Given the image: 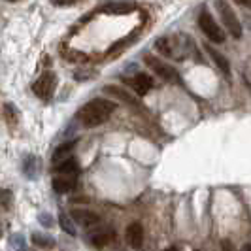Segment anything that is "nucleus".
Returning a JSON list of instances; mask_svg holds the SVG:
<instances>
[{
    "label": "nucleus",
    "instance_id": "f257e3e1",
    "mask_svg": "<svg viewBox=\"0 0 251 251\" xmlns=\"http://www.w3.org/2000/svg\"><path fill=\"white\" fill-rule=\"evenodd\" d=\"M115 110V104L106 99H95V100L87 102L79 108L77 112V119L81 121V125L87 128H95V126L102 125L110 119V115Z\"/></svg>",
    "mask_w": 251,
    "mask_h": 251
},
{
    "label": "nucleus",
    "instance_id": "f03ea898",
    "mask_svg": "<svg viewBox=\"0 0 251 251\" xmlns=\"http://www.w3.org/2000/svg\"><path fill=\"white\" fill-rule=\"evenodd\" d=\"M215 6H217V12L221 15V21L228 30V34H232L234 38H242V25H240L238 15L232 12V8L226 4L225 0H217Z\"/></svg>",
    "mask_w": 251,
    "mask_h": 251
},
{
    "label": "nucleus",
    "instance_id": "7ed1b4c3",
    "mask_svg": "<svg viewBox=\"0 0 251 251\" xmlns=\"http://www.w3.org/2000/svg\"><path fill=\"white\" fill-rule=\"evenodd\" d=\"M55 87H57V75H55V72L48 70L32 83V93L40 100H50L51 95L55 93Z\"/></svg>",
    "mask_w": 251,
    "mask_h": 251
},
{
    "label": "nucleus",
    "instance_id": "20e7f679",
    "mask_svg": "<svg viewBox=\"0 0 251 251\" xmlns=\"http://www.w3.org/2000/svg\"><path fill=\"white\" fill-rule=\"evenodd\" d=\"M199 26L201 30L206 34V38L214 44H223L225 42V32L221 30V26L215 23V19L212 17L210 12H202L199 15Z\"/></svg>",
    "mask_w": 251,
    "mask_h": 251
},
{
    "label": "nucleus",
    "instance_id": "39448f33",
    "mask_svg": "<svg viewBox=\"0 0 251 251\" xmlns=\"http://www.w3.org/2000/svg\"><path fill=\"white\" fill-rule=\"evenodd\" d=\"M144 61H146V64L150 66L151 70L155 72V74L159 75L161 79H164V81H168V83H174V81H177L179 79V75H177V72L170 66V64H164L161 59H157L155 55H146L144 57Z\"/></svg>",
    "mask_w": 251,
    "mask_h": 251
},
{
    "label": "nucleus",
    "instance_id": "423d86ee",
    "mask_svg": "<svg viewBox=\"0 0 251 251\" xmlns=\"http://www.w3.org/2000/svg\"><path fill=\"white\" fill-rule=\"evenodd\" d=\"M77 183V172H55L53 176V189L55 193H68Z\"/></svg>",
    "mask_w": 251,
    "mask_h": 251
},
{
    "label": "nucleus",
    "instance_id": "0eeeda50",
    "mask_svg": "<svg viewBox=\"0 0 251 251\" xmlns=\"http://www.w3.org/2000/svg\"><path fill=\"white\" fill-rule=\"evenodd\" d=\"M125 83L132 89L138 97H144V95L153 87V79H151V75H148V74H136V75H130V77H125Z\"/></svg>",
    "mask_w": 251,
    "mask_h": 251
},
{
    "label": "nucleus",
    "instance_id": "6e6552de",
    "mask_svg": "<svg viewBox=\"0 0 251 251\" xmlns=\"http://www.w3.org/2000/svg\"><path fill=\"white\" fill-rule=\"evenodd\" d=\"M72 215V219H74L75 223H79V225L83 226H95L100 223V215L95 214V212H89V210H79V208H75L70 212Z\"/></svg>",
    "mask_w": 251,
    "mask_h": 251
},
{
    "label": "nucleus",
    "instance_id": "1a4fd4ad",
    "mask_svg": "<svg viewBox=\"0 0 251 251\" xmlns=\"http://www.w3.org/2000/svg\"><path fill=\"white\" fill-rule=\"evenodd\" d=\"M74 150H75V140H70V142L61 144L57 150L53 151V166L64 163V161H68V159H72Z\"/></svg>",
    "mask_w": 251,
    "mask_h": 251
},
{
    "label": "nucleus",
    "instance_id": "9d476101",
    "mask_svg": "<svg viewBox=\"0 0 251 251\" xmlns=\"http://www.w3.org/2000/svg\"><path fill=\"white\" fill-rule=\"evenodd\" d=\"M125 236H126V242L132 248H140L144 244V228H142L140 223H130V225L126 226Z\"/></svg>",
    "mask_w": 251,
    "mask_h": 251
},
{
    "label": "nucleus",
    "instance_id": "9b49d317",
    "mask_svg": "<svg viewBox=\"0 0 251 251\" xmlns=\"http://www.w3.org/2000/svg\"><path fill=\"white\" fill-rule=\"evenodd\" d=\"M136 10L134 2H106L100 8V12L106 13H130Z\"/></svg>",
    "mask_w": 251,
    "mask_h": 251
},
{
    "label": "nucleus",
    "instance_id": "f8f14e48",
    "mask_svg": "<svg viewBox=\"0 0 251 251\" xmlns=\"http://www.w3.org/2000/svg\"><path fill=\"white\" fill-rule=\"evenodd\" d=\"M206 51H208V55L214 59V63L219 66V70H221V72H225L226 75L230 74V64H228V61H226V57L223 55V53H219L217 50L210 48V44H206Z\"/></svg>",
    "mask_w": 251,
    "mask_h": 251
},
{
    "label": "nucleus",
    "instance_id": "ddd939ff",
    "mask_svg": "<svg viewBox=\"0 0 251 251\" xmlns=\"http://www.w3.org/2000/svg\"><path fill=\"white\" fill-rule=\"evenodd\" d=\"M155 50L164 57H176V48H174V38H159L155 42Z\"/></svg>",
    "mask_w": 251,
    "mask_h": 251
},
{
    "label": "nucleus",
    "instance_id": "4468645a",
    "mask_svg": "<svg viewBox=\"0 0 251 251\" xmlns=\"http://www.w3.org/2000/svg\"><path fill=\"white\" fill-rule=\"evenodd\" d=\"M104 93H108V95H113L115 99H119V100L126 102V104H136V99H134V95H128L125 89L117 87V85H106V87H104Z\"/></svg>",
    "mask_w": 251,
    "mask_h": 251
},
{
    "label": "nucleus",
    "instance_id": "2eb2a0df",
    "mask_svg": "<svg viewBox=\"0 0 251 251\" xmlns=\"http://www.w3.org/2000/svg\"><path fill=\"white\" fill-rule=\"evenodd\" d=\"M32 244L40 248V250H53L55 248V240L51 238L50 234H42V232H32Z\"/></svg>",
    "mask_w": 251,
    "mask_h": 251
},
{
    "label": "nucleus",
    "instance_id": "dca6fc26",
    "mask_svg": "<svg viewBox=\"0 0 251 251\" xmlns=\"http://www.w3.org/2000/svg\"><path fill=\"white\" fill-rule=\"evenodd\" d=\"M113 240V230H99V232H95V234H91V244L93 246H97V248H104V246H108L110 242Z\"/></svg>",
    "mask_w": 251,
    "mask_h": 251
},
{
    "label": "nucleus",
    "instance_id": "f3484780",
    "mask_svg": "<svg viewBox=\"0 0 251 251\" xmlns=\"http://www.w3.org/2000/svg\"><path fill=\"white\" fill-rule=\"evenodd\" d=\"M38 157L34 155H28L25 159V163H23V170H25V176L30 177V179H34L38 176Z\"/></svg>",
    "mask_w": 251,
    "mask_h": 251
},
{
    "label": "nucleus",
    "instance_id": "a211bd4d",
    "mask_svg": "<svg viewBox=\"0 0 251 251\" xmlns=\"http://www.w3.org/2000/svg\"><path fill=\"white\" fill-rule=\"evenodd\" d=\"M59 225H61V228H63L68 236H75V225H74L72 215L61 214L59 215Z\"/></svg>",
    "mask_w": 251,
    "mask_h": 251
},
{
    "label": "nucleus",
    "instance_id": "6ab92c4d",
    "mask_svg": "<svg viewBox=\"0 0 251 251\" xmlns=\"http://www.w3.org/2000/svg\"><path fill=\"white\" fill-rule=\"evenodd\" d=\"M53 172H79V164H77V161L72 157V159H68V161H64V163L55 164V166H53Z\"/></svg>",
    "mask_w": 251,
    "mask_h": 251
},
{
    "label": "nucleus",
    "instance_id": "aec40b11",
    "mask_svg": "<svg viewBox=\"0 0 251 251\" xmlns=\"http://www.w3.org/2000/svg\"><path fill=\"white\" fill-rule=\"evenodd\" d=\"M4 117H6V121L10 123V126H15L17 121H19V117H17V108H15L13 104H4Z\"/></svg>",
    "mask_w": 251,
    "mask_h": 251
},
{
    "label": "nucleus",
    "instance_id": "412c9836",
    "mask_svg": "<svg viewBox=\"0 0 251 251\" xmlns=\"http://www.w3.org/2000/svg\"><path fill=\"white\" fill-rule=\"evenodd\" d=\"M64 57H66L68 61H72V63H85V61H87V55H83V53L74 51V50H64Z\"/></svg>",
    "mask_w": 251,
    "mask_h": 251
},
{
    "label": "nucleus",
    "instance_id": "4be33fe9",
    "mask_svg": "<svg viewBox=\"0 0 251 251\" xmlns=\"http://www.w3.org/2000/svg\"><path fill=\"white\" fill-rule=\"evenodd\" d=\"M136 40H138V34H136V32H132V34H130V36H126L125 40H121V42L113 44L112 51H123V48H125V46H128L130 42H136Z\"/></svg>",
    "mask_w": 251,
    "mask_h": 251
},
{
    "label": "nucleus",
    "instance_id": "5701e85b",
    "mask_svg": "<svg viewBox=\"0 0 251 251\" xmlns=\"http://www.w3.org/2000/svg\"><path fill=\"white\" fill-rule=\"evenodd\" d=\"M12 206V191L2 189V210H10Z\"/></svg>",
    "mask_w": 251,
    "mask_h": 251
},
{
    "label": "nucleus",
    "instance_id": "b1692460",
    "mask_svg": "<svg viewBox=\"0 0 251 251\" xmlns=\"http://www.w3.org/2000/svg\"><path fill=\"white\" fill-rule=\"evenodd\" d=\"M221 246H223V251H234V246H232L228 240H223V242H221Z\"/></svg>",
    "mask_w": 251,
    "mask_h": 251
},
{
    "label": "nucleus",
    "instance_id": "393cba45",
    "mask_svg": "<svg viewBox=\"0 0 251 251\" xmlns=\"http://www.w3.org/2000/svg\"><path fill=\"white\" fill-rule=\"evenodd\" d=\"M59 6H72V4H75L77 0H55Z\"/></svg>",
    "mask_w": 251,
    "mask_h": 251
},
{
    "label": "nucleus",
    "instance_id": "a878e982",
    "mask_svg": "<svg viewBox=\"0 0 251 251\" xmlns=\"http://www.w3.org/2000/svg\"><path fill=\"white\" fill-rule=\"evenodd\" d=\"M240 6H246V8H251V0H234Z\"/></svg>",
    "mask_w": 251,
    "mask_h": 251
},
{
    "label": "nucleus",
    "instance_id": "bb28decb",
    "mask_svg": "<svg viewBox=\"0 0 251 251\" xmlns=\"http://www.w3.org/2000/svg\"><path fill=\"white\" fill-rule=\"evenodd\" d=\"M164 251H181L179 248H176V246H170V248H166Z\"/></svg>",
    "mask_w": 251,
    "mask_h": 251
},
{
    "label": "nucleus",
    "instance_id": "cd10ccee",
    "mask_svg": "<svg viewBox=\"0 0 251 251\" xmlns=\"http://www.w3.org/2000/svg\"><path fill=\"white\" fill-rule=\"evenodd\" d=\"M240 251H251V246H250V244H246V246H244Z\"/></svg>",
    "mask_w": 251,
    "mask_h": 251
},
{
    "label": "nucleus",
    "instance_id": "c85d7f7f",
    "mask_svg": "<svg viewBox=\"0 0 251 251\" xmlns=\"http://www.w3.org/2000/svg\"><path fill=\"white\" fill-rule=\"evenodd\" d=\"M8 2H17V0H8Z\"/></svg>",
    "mask_w": 251,
    "mask_h": 251
}]
</instances>
